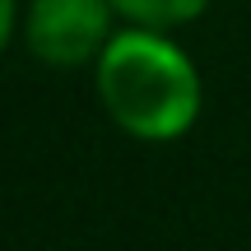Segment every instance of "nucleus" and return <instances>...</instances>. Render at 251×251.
<instances>
[{
    "instance_id": "obj_3",
    "label": "nucleus",
    "mask_w": 251,
    "mask_h": 251,
    "mask_svg": "<svg viewBox=\"0 0 251 251\" xmlns=\"http://www.w3.org/2000/svg\"><path fill=\"white\" fill-rule=\"evenodd\" d=\"M121 14V24H144V28H181L196 24L214 0H112Z\"/></svg>"
},
{
    "instance_id": "obj_4",
    "label": "nucleus",
    "mask_w": 251,
    "mask_h": 251,
    "mask_svg": "<svg viewBox=\"0 0 251 251\" xmlns=\"http://www.w3.org/2000/svg\"><path fill=\"white\" fill-rule=\"evenodd\" d=\"M14 28H19V0H0V56H5Z\"/></svg>"
},
{
    "instance_id": "obj_1",
    "label": "nucleus",
    "mask_w": 251,
    "mask_h": 251,
    "mask_svg": "<svg viewBox=\"0 0 251 251\" xmlns=\"http://www.w3.org/2000/svg\"><path fill=\"white\" fill-rule=\"evenodd\" d=\"M102 112L140 144H172L200 121L205 84L168 28L126 24L93 61Z\"/></svg>"
},
{
    "instance_id": "obj_2",
    "label": "nucleus",
    "mask_w": 251,
    "mask_h": 251,
    "mask_svg": "<svg viewBox=\"0 0 251 251\" xmlns=\"http://www.w3.org/2000/svg\"><path fill=\"white\" fill-rule=\"evenodd\" d=\"M117 19L112 0H33L24 14V42L33 61L51 70H79L117 37Z\"/></svg>"
}]
</instances>
